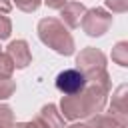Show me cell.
<instances>
[{"label": "cell", "instance_id": "obj_9", "mask_svg": "<svg viewBox=\"0 0 128 128\" xmlns=\"http://www.w3.org/2000/svg\"><path fill=\"white\" fill-rule=\"evenodd\" d=\"M36 118H38L46 128H66V126H64V118H62V114H60V110H58L56 104H46V106H42V110L38 112Z\"/></svg>", "mask_w": 128, "mask_h": 128}, {"label": "cell", "instance_id": "obj_20", "mask_svg": "<svg viewBox=\"0 0 128 128\" xmlns=\"http://www.w3.org/2000/svg\"><path fill=\"white\" fill-rule=\"evenodd\" d=\"M12 10V2L10 0H0V14H8Z\"/></svg>", "mask_w": 128, "mask_h": 128}, {"label": "cell", "instance_id": "obj_11", "mask_svg": "<svg viewBox=\"0 0 128 128\" xmlns=\"http://www.w3.org/2000/svg\"><path fill=\"white\" fill-rule=\"evenodd\" d=\"M112 60L118 66H128V42L120 40V42L114 44V48H112Z\"/></svg>", "mask_w": 128, "mask_h": 128}, {"label": "cell", "instance_id": "obj_15", "mask_svg": "<svg viewBox=\"0 0 128 128\" xmlns=\"http://www.w3.org/2000/svg\"><path fill=\"white\" fill-rule=\"evenodd\" d=\"M16 8H20L22 12H36L42 4V0H14Z\"/></svg>", "mask_w": 128, "mask_h": 128}, {"label": "cell", "instance_id": "obj_3", "mask_svg": "<svg viewBox=\"0 0 128 128\" xmlns=\"http://www.w3.org/2000/svg\"><path fill=\"white\" fill-rule=\"evenodd\" d=\"M82 30L92 36V38H98L102 34L108 32V28L112 26V14L104 8H90L84 12L82 16Z\"/></svg>", "mask_w": 128, "mask_h": 128}, {"label": "cell", "instance_id": "obj_1", "mask_svg": "<svg viewBox=\"0 0 128 128\" xmlns=\"http://www.w3.org/2000/svg\"><path fill=\"white\" fill-rule=\"evenodd\" d=\"M106 100H108V90L96 84H86L84 90H80L78 94L62 96L60 114L64 120H74V122L82 118H90L104 110Z\"/></svg>", "mask_w": 128, "mask_h": 128}, {"label": "cell", "instance_id": "obj_7", "mask_svg": "<svg viewBox=\"0 0 128 128\" xmlns=\"http://www.w3.org/2000/svg\"><path fill=\"white\" fill-rule=\"evenodd\" d=\"M86 12V6L82 2H66L62 8H60V22L68 28H78L80 22H82V16Z\"/></svg>", "mask_w": 128, "mask_h": 128}, {"label": "cell", "instance_id": "obj_16", "mask_svg": "<svg viewBox=\"0 0 128 128\" xmlns=\"http://www.w3.org/2000/svg\"><path fill=\"white\" fill-rule=\"evenodd\" d=\"M104 4L108 10H112L116 14H122L128 10V0H104Z\"/></svg>", "mask_w": 128, "mask_h": 128}, {"label": "cell", "instance_id": "obj_2", "mask_svg": "<svg viewBox=\"0 0 128 128\" xmlns=\"http://www.w3.org/2000/svg\"><path fill=\"white\" fill-rule=\"evenodd\" d=\"M38 38L42 44L52 48L60 56H70L74 54V38L68 32V28L58 20V18H42L38 22Z\"/></svg>", "mask_w": 128, "mask_h": 128}, {"label": "cell", "instance_id": "obj_4", "mask_svg": "<svg viewBox=\"0 0 128 128\" xmlns=\"http://www.w3.org/2000/svg\"><path fill=\"white\" fill-rule=\"evenodd\" d=\"M76 64H78V70L88 76V74H94L98 70H106V56L102 50L98 48H84L80 50V54L76 56Z\"/></svg>", "mask_w": 128, "mask_h": 128}, {"label": "cell", "instance_id": "obj_8", "mask_svg": "<svg viewBox=\"0 0 128 128\" xmlns=\"http://www.w3.org/2000/svg\"><path fill=\"white\" fill-rule=\"evenodd\" d=\"M88 128H126V116L120 114H94L88 118Z\"/></svg>", "mask_w": 128, "mask_h": 128}, {"label": "cell", "instance_id": "obj_21", "mask_svg": "<svg viewBox=\"0 0 128 128\" xmlns=\"http://www.w3.org/2000/svg\"><path fill=\"white\" fill-rule=\"evenodd\" d=\"M66 128H88V124H86V122H74V124H70V126H66Z\"/></svg>", "mask_w": 128, "mask_h": 128}, {"label": "cell", "instance_id": "obj_17", "mask_svg": "<svg viewBox=\"0 0 128 128\" xmlns=\"http://www.w3.org/2000/svg\"><path fill=\"white\" fill-rule=\"evenodd\" d=\"M12 32V22L6 14H0V40H6Z\"/></svg>", "mask_w": 128, "mask_h": 128}, {"label": "cell", "instance_id": "obj_10", "mask_svg": "<svg viewBox=\"0 0 128 128\" xmlns=\"http://www.w3.org/2000/svg\"><path fill=\"white\" fill-rule=\"evenodd\" d=\"M110 112L120 114V116H126V114H128V86H126V84H120V86L114 90Z\"/></svg>", "mask_w": 128, "mask_h": 128}, {"label": "cell", "instance_id": "obj_13", "mask_svg": "<svg viewBox=\"0 0 128 128\" xmlns=\"http://www.w3.org/2000/svg\"><path fill=\"white\" fill-rule=\"evenodd\" d=\"M14 72V62L6 52H0V78H10Z\"/></svg>", "mask_w": 128, "mask_h": 128}, {"label": "cell", "instance_id": "obj_6", "mask_svg": "<svg viewBox=\"0 0 128 128\" xmlns=\"http://www.w3.org/2000/svg\"><path fill=\"white\" fill-rule=\"evenodd\" d=\"M6 54L14 62V68H26L32 62V52H30L26 40H12L6 46Z\"/></svg>", "mask_w": 128, "mask_h": 128}, {"label": "cell", "instance_id": "obj_12", "mask_svg": "<svg viewBox=\"0 0 128 128\" xmlns=\"http://www.w3.org/2000/svg\"><path fill=\"white\" fill-rule=\"evenodd\" d=\"M14 126V112L8 104H0V128H12Z\"/></svg>", "mask_w": 128, "mask_h": 128}, {"label": "cell", "instance_id": "obj_14", "mask_svg": "<svg viewBox=\"0 0 128 128\" xmlns=\"http://www.w3.org/2000/svg\"><path fill=\"white\" fill-rule=\"evenodd\" d=\"M16 90V82L12 78H0V100H8Z\"/></svg>", "mask_w": 128, "mask_h": 128}, {"label": "cell", "instance_id": "obj_18", "mask_svg": "<svg viewBox=\"0 0 128 128\" xmlns=\"http://www.w3.org/2000/svg\"><path fill=\"white\" fill-rule=\"evenodd\" d=\"M12 128H46V126H44L38 118H34L32 122H16Z\"/></svg>", "mask_w": 128, "mask_h": 128}, {"label": "cell", "instance_id": "obj_5", "mask_svg": "<svg viewBox=\"0 0 128 128\" xmlns=\"http://www.w3.org/2000/svg\"><path fill=\"white\" fill-rule=\"evenodd\" d=\"M84 86H86V76L78 68H66L56 76V88L64 96L78 94L80 90H84Z\"/></svg>", "mask_w": 128, "mask_h": 128}, {"label": "cell", "instance_id": "obj_19", "mask_svg": "<svg viewBox=\"0 0 128 128\" xmlns=\"http://www.w3.org/2000/svg\"><path fill=\"white\" fill-rule=\"evenodd\" d=\"M48 8H54V10H60L64 4H66V0H42Z\"/></svg>", "mask_w": 128, "mask_h": 128}]
</instances>
